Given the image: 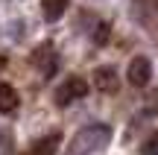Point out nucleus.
<instances>
[{"label":"nucleus","mask_w":158,"mask_h":155,"mask_svg":"<svg viewBox=\"0 0 158 155\" xmlns=\"http://www.w3.org/2000/svg\"><path fill=\"white\" fill-rule=\"evenodd\" d=\"M108 141H111V129L106 123H91V126L79 129L73 135V141L68 144L64 155H94L102 146H108Z\"/></svg>","instance_id":"f257e3e1"},{"label":"nucleus","mask_w":158,"mask_h":155,"mask_svg":"<svg viewBox=\"0 0 158 155\" xmlns=\"http://www.w3.org/2000/svg\"><path fill=\"white\" fill-rule=\"evenodd\" d=\"M85 94H88V85H85V79H79V76H70L68 82H62V85L56 88V103H59V105H70L73 100H82Z\"/></svg>","instance_id":"f03ea898"},{"label":"nucleus","mask_w":158,"mask_h":155,"mask_svg":"<svg viewBox=\"0 0 158 155\" xmlns=\"http://www.w3.org/2000/svg\"><path fill=\"white\" fill-rule=\"evenodd\" d=\"M149 76H152V64H149V59L135 56L129 62V67H126V79H129L135 88H143L149 82Z\"/></svg>","instance_id":"7ed1b4c3"},{"label":"nucleus","mask_w":158,"mask_h":155,"mask_svg":"<svg viewBox=\"0 0 158 155\" xmlns=\"http://www.w3.org/2000/svg\"><path fill=\"white\" fill-rule=\"evenodd\" d=\"M94 76H97V88H100V91H114V88H117V73H114L111 67H100Z\"/></svg>","instance_id":"20e7f679"},{"label":"nucleus","mask_w":158,"mask_h":155,"mask_svg":"<svg viewBox=\"0 0 158 155\" xmlns=\"http://www.w3.org/2000/svg\"><path fill=\"white\" fill-rule=\"evenodd\" d=\"M59 144H62L59 135H47V138H41L38 144H35V152H32V155H56Z\"/></svg>","instance_id":"39448f33"},{"label":"nucleus","mask_w":158,"mask_h":155,"mask_svg":"<svg viewBox=\"0 0 158 155\" xmlns=\"http://www.w3.org/2000/svg\"><path fill=\"white\" fill-rule=\"evenodd\" d=\"M18 105V94L12 85H6V82H0V111H12Z\"/></svg>","instance_id":"423d86ee"},{"label":"nucleus","mask_w":158,"mask_h":155,"mask_svg":"<svg viewBox=\"0 0 158 155\" xmlns=\"http://www.w3.org/2000/svg\"><path fill=\"white\" fill-rule=\"evenodd\" d=\"M41 6H44V18L47 21H59L64 6H68V0H41Z\"/></svg>","instance_id":"0eeeda50"},{"label":"nucleus","mask_w":158,"mask_h":155,"mask_svg":"<svg viewBox=\"0 0 158 155\" xmlns=\"http://www.w3.org/2000/svg\"><path fill=\"white\" fill-rule=\"evenodd\" d=\"M108 35H111V29H108V23H97L94 27V32H91V38H94V44H106L108 41Z\"/></svg>","instance_id":"6e6552de"},{"label":"nucleus","mask_w":158,"mask_h":155,"mask_svg":"<svg viewBox=\"0 0 158 155\" xmlns=\"http://www.w3.org/2000/svg\"><path fill=\"white\" fill-rule=\"evenodd\" d=\"M141 155H158V132H155V135H149V138L143 141Z\"/></svg>","instance_id":"1a4fd4ad"},{"label":"nucleus","mask_w":158,"mask_h":155,"mask_svg":"<svg viewBox=\"0 0 158 155\" xmlns=\"http://www.w3.org/2000/svg\"><path fill=\"white\" fill-rule=\"evenodd\" d=\"M3 64H6V59H3V56H0V70H3Z\"/></svg>","instance_id":"9d476101"},{"label":"nucleus","mask_w":158,"mask_h":155,"mask_svg":"<svg viewBox=\"0 0 158 155\" xmlns=\"http://www.w3.org/2000/svg\"><path fill=\"white\" fill-rule=\"evenodd\" d=\"M155 3H158V0H155Z\"/></svg>","instance_id":"9b49d317"}]
</instances>
